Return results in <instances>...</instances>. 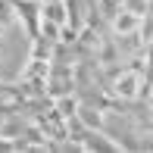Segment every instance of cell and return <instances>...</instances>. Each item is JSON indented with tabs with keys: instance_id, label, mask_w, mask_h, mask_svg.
<instances>
[{
	"instance_id": "cell-1",
	"label": "cell",
	"mask_w": 153,
	"mask_h": 153,
	"mask_svg": "<svg viewBox=\"0 0 153 153\" xmlns=\"http://www.w3.org/2000/svg\"><path fill=\"white\" fill-rule=\"evenodd\" d=\"M10 10H13V3H10V0H0V25H3V22H10Z\"/></svg>"
}]
</instances>
